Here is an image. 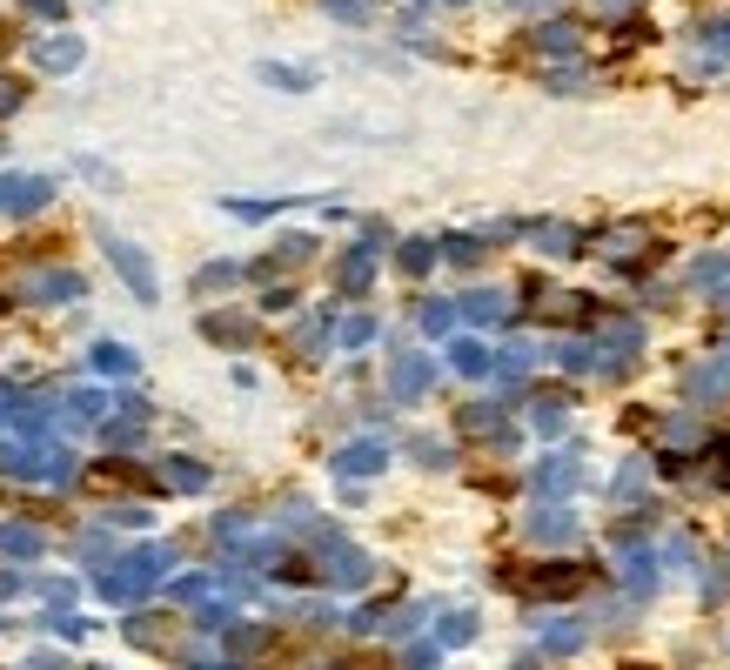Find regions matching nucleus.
I'll return each mask as SVG.
<instances>
[{"instance_id":"4468645a","label":"nucleus","mask_w":730,"mask_h":670,"mask_svg":"<svg viewBox=\"0 0 730 670\" xmlns=\"http://www.w3.org/2000/svg\"><path fill=\"white\" fill-rule=\"evenodd\" d=\"M530 423H536V436H563V429H570V402H563V396H536L530 402Z\"/></svg>"},{"instance_id":"f8f14e48","label":"nucleus","mask_w":730,"mask_h":670,"mask_svg":"<svg viewBox=\"0 0 730 670\" xmlns=\"http://www.w3.org/2000/svg\"><path fill=\"white\" fill-rule=\"evenodd\" d=\"M623 583H630V590H657V557H650V550H637V543H630V536H623Z\"/></svg>"},{"instance_id":"4be33fe9","label":"nucleus","mask_w":730,"mask_h":670,"mask_svg":"<svg viewBox=\"0 0 730 670\" xmlns=\"http://www.w3.org/2000/svg\"><path fill=\"white\" fill-rule=\"evenodd\" d=\"M536 47H543V54H556V61H570V54H576V27H563V21H556V27H536Z\"/></svg>"},{"instance_id":"412c9836","label":"nucleus","mask_w":730,"mask_h":670,"mask_svg":"<svg viewBox=\"0 0 730 670\" xmlns=\"http://www.w3.org/2000/svg\"><path fill=\"white\" fill-rule=\"evenodd\" d=\"M449 369H456V376H483L489 349H483V342H449Z\"/></svg>"},{"instance_id":"f3484780","label":"nucleus","mask_w":730,"mask_h":670,"mask_svg":"<svg viewBox=\"0 0 730 670\" xmlns=\"http://www.w3.org/2000/svg\"><path fill=\"white\" fill-rule=\"evenodd\" d=\"M369 275H376V255H369V248H349V262L335 268V282H342V289H369Z\"/></svg>"},{"instance_id":"7c9ffc66","label":"nucleus","mask_w":730,"mask_h":670,"mask_svg":"<svg viewBox=\"0 0 730 670\" xmlns=\"http://www.w3.org/2000/svg\"><path fill=\"white\" fill-rule=\"evenodd\" d=\"M536 242H543V248H556V255H570V248H576V235H570V228H536Z\"/></svg>"},{"instance_id":"b1692460","label":"nucleus","mask_w":730,"mask_h":670,"mask_svg":"<svg viewBox=\"0 0 730 670\" xmlns=\"http://www.w3.org/2000/svg\"><path fill=\"white\" fill-rule=\"evenodd\" d=\"M34 54H41V67H74V61H81V41H67V34H54V41H41Z\"/></svg>"},{"instance_id":"e433bc0d","label":"nucleus","mask_w":730,"mask_h":670,"mask_svg":"<svg viewBox=\"0 0 730 670\" xmlns=\"http://www.w3.org/2000/svg\"><path fill=\"white\" fill-rule=\"evenodd\" d=\"M7 597H21V577H0V603Z\"/></svg>"},{"instance_id":"0eeeda50","label":"nucleus","mask_w":730,"mask_h":670,"mask_svg":"<svg viewBox=\"0 0 730 670\" xmlns=\"http://www.w3.org/2000/svg\"><path fill=\"white\" fill-rule=\"evenodd\" d=\"M382 463H389V443H382V436H369V443H349V449H335V476H376Z\"/></svg>"},{"instance_id":"20e7f679","label":"nucleus","mask_w":730,"mask_h":670,"mask_svg":"<svg viewBox=\"0 0 730 670\" xmlns=\"http://www.w3.org/2000/svg\"><path fill=\"white\" fill-rule=\"evenodd\" d=\"M47 195H54V181H41V175H7V181H0V215H34Z\"/></svg>"},{"instance_id":"6e6552de","label":"nucleus","mask_w":730,"mask_h":670,"mask_svg":"<svg viewBox=\"0 0 730 670\" xmlns=\"http://www.w3.org/2000/svg\"><path fill=\"white\" fill-rule=\"evenodd\" d=\"M523 536H530V543H543V550H556V543H576V516H570V510H536L530 523H523Z\"/></svg>"},{"instance_id":"5701e85b","label":"nucleus","mask_w":730,"mask_h":670,"mask_svg":"<svg viewBox=\"0 0 730 670\" xmlns=\"http://www.w3.org/2000/svg\"><path fill=\"white\" fill-rule=\"evenodd\" d=\"M94 369H101V376H134V349H121V342H101V349H94Z\"/></svg>"},{"instance_id":"7ed1b4c3","label":"nucleus","mask_w":730,"mask_h":670,"mask_svg":"<svg viewBox=\"0 0 730 670\" xmlns=\"http://www.w3.org/2000/svg\"><path fill=\"white\" fill-rule=\"evenodd\" d=\"M315 570H322V583H342V590H362V583H376V563L362 557L355 543H342V536H315Z\"/></svg>"},{"instance_id":"a19ab883","label":"nucleus","mask_w":730,"mask_h":670,"mask_svg":"<svg viewBox=\"0 0 730 670\" xmlns=\"http://www.w3.org/2000/svg\"><path fill=\"white\" fill-rule=\"evenodd\" d=\"M215 670H235V664H215Z\"/></svg>"},{"instance_id":"9d476101","label":"nucleus","mask_w":730,"mask_h":670,"mask_svg":"<svg viewBox=\"0 0 730 670\" xmlns=\"http://www.w3.org/2000/svg\"><path fill=\"white\" fill-rule=\"evenodd\" d=\"M108 255H114V268L128 275V289L141 295V302H155V275H148V262H141V248H128V242H114V235H108Z\"/></svg>"},{"instance_id":"58836bf2","label":"nucleus","mask_w":730,"mask_h":670,"mask_svg":"<svg viewBox=\"0 0 730 670\" xmlns=\"http://www.w3.org/2000/svg\"><path fill=\"white\" fill-rule=\"evenodd\" d=\"M27 7H34V14H61V0H27Z\"/></svg>"},{"instance_id":"cd10ccee","label":"nucleus","mask_w":730,"mask_h":670,"mask_svg":"<svg viewBox=\"0 0 730 670\" xmlns=\"http://www.w3.org/2000/svg\"><path fill=\"white\" fill-rule=\"evenodd\" d=\"M449 322H456V302H422V329L429 335H449Z\"/></svg>"},{"instance_id":"393cba45","label":"nucleus","mask_w":730,"mask_h":670,"mask_svg":"<svg viewBox=\"0 0 730 670\" xmlns=\"http://www.w3.org/2000/svg\"><path fill=\"white\" fill-rule=\"evenodd\" d=\"M67 409H74V423H101V416H108V396L81 389V396H67Z\"/></svg>"},{"instance_id":"4c0bfd02","label":"nucleus","mask_w":730,"mask_h":670,"mask_svg":"<svg viewBox=\"0 0 730 670\" xmlns=\"http://www.w3.org/2000/svg\"><path fill=\"white\" fill-rule=\"evenodd\" d=\"M21 670H61V664H54V657H27Z\"/></svg>"},{"instance_id":"ea45409f","label":"nucleus","mask_w":730,"mask_h":670,"mask_svg":"<svg viewBox=\"0 0 730 670\" xmlns=\"http://www.w3.org/2000/svg\"><path fill=\"white\" fill-rule=\"evenodd\" d=\"M335 670H362V664H335Z\"/></svg>"},{"instance_id":"ddd939ff","label":"nucleus","mask_w":730,"mask_h":670,"mask_svg":"<svg viewBox=\"0 0 730 670\" xmlns=\"http://www.w3.org/2000/svg\"><path fill=\"white\" fill-rule=\"evenodd\" d=\"M47 550V536L41 530H27V523H0V557H41Z\"/></svg>"},{"instance_id":"2f4dec72","label":"nucleus","mask_w":730,"mask_h":670,"mask_svg":"<svg viewBox=\"0 0 730 670\" xmlns=\"http://www.w3.org/2000/svg\"><path fill=\"white\" fill-rule=\"evenodd\" d=\"M101 523H121V530H141V523H148V510H134V503H128V510H108Z\"/></svg>"},{"instance_id":"6ab92c4d","label":"nucleus","mask_w":730,"mask_h":670,"mask_svg":"<svg viewBox=\"0 0 730 670\" xmlns=\"http://www.w3.org/2000/svg\"><path fill=\"white\" fill-rule=\"evenodd\" d=\"M201 329L215 335V342H235V349H242V342H255V322H248V315H208Z\"/></svg>"},{"instance_id":"f03ea898","label":"nucleus","mask_w":730,"mask_h":670,"mask_svg":"<svg viewBox=\"0 0 730 670\" xmlns=\"http://www.w3.org/2000/svg\"><path fill=\"white\" fill-rule=\"evenodd\" d=\"M168 570H175V550H168V543H141V550H128V557H114L108 570H101V597L108 603H141Z\"/></svg>"},{"instance_id":"72a5a7b5","label":"nucleus","mask_w":730,"mask_h":670,"mask_svg":"<svg viewBox=\"0 0 730 670\" xmlns=\"http://www.w3.org/2000/svg\"><path fill=\"white\" fill-rule=\"evenodd\" d=\"M54 630H61L67 644H74V637H88V630H94V624H88V617H61V624H54Z\"/></svg>"},{"instance_id":"c756f323","label":"nucleus","mask_w":730,"mask_h":670,"mask_svg":"<svg viewBox=\"0 0 730 670\" xmlns=\"http://www.w3.org/2000/svg\"><path fill=\"white\" fill-rule=\"evenodd\" d=\"M429 262H436V248H429V242H409V248H402V268H409V275H422Z\"/></svg>"},{"instance_id":"f704fd0d","label":"nucleus","mask_w":730,"mask_h":670,"mask_svg":"<svg viewBox=\"0 0 730 670\" xmlns=\"http://www.w3.org/2000/svg\"><path fill=\"white\" fill-rule=\"evenodd\" d=\"M7 416H21V396H14V389L0 382V423H7Z\"/></svg>"},{"instance_id":"1a4fd4ad","label":"nucleus","mask_w":730,"mask_h":670,"mask_svg":"<svg viewBox=\"0 0 730 670\" xmlns=\"http://www.w3.org/2000/svg\"><path fill=\"white\" fill-rule=\"evenodd\" d=\"M429 376H436V362H422V356H402L396 369H389V396H396V402H416L422 389H429Z\"/></svg>"},{"instance_id":"a878e982","label":"nucleus","mask_w":730,"mask_h":670,"mask_svg":"<svg viewBox=\"0 0 730 670\" xmlns=\"http://www.w3.org/2000/svg\"><path fill=\"white\" fill-rule=\"evenodd\" d=\"M704 443V429L690 423V416H677V423H664V449H697Z\"/></svg>"},{"instance_id":"79ce46f5","label":"nucleus","mask_w":730,"mask_h":670,"mask_svg":"<svg viewBox=\"0 0 730 670\" xmlns=\"http://www.w3.org/2000/svg\"><path fill=\"white\" fill-rule=\"evenodd\" d=\"M523 7H536V0H523Z\"/></svg>"},{"instance_id":"473e14b6","label":"nucleus","mask_w":730,"mask_h":670,"mask_svg":"<svg viewBox=\"0 0 730 670\" xmlns=\"http://www.w3.org/2000/svg\"><path fill=\"white\" fill-rule=\"evenodd\" d=\"M704 41L717 47V54H730V14H724V21H710V27H704Z\"/></svg>"},{"instance_id":"423d86ee","label":"nucleus","mask_w":730,"mask_h":670,"mask_svg":"<svg viewBox=\"0 0 730 670\" xmlns=\"http://www.w3.org/2000/svg\"><path fill=\"white\" fill-rule=\"evenodd\" d=\"M583 577H590V570H576V563H543L536 577H516V583L536 590V597H570V590H583Z\"/></svg>"},{"instance_id":"f257e3e1","label":"nucleus","mask_w":730,"mask_h":670,"mask_svg":"<svg viewBox=\"0 0 730 670\" xmlns=\"http://www.w3.org/2000/svg\"><path fill=\"white\" fill-rule=\"evenodd\" d=\"M74 469L81 463L61 443H47V436H7L0 443V476H14V483H54V490H67Z\"/></svg>"},{"instance_id":"2eb2a0df","label":"nucleus","mask_w":730,"mask_h":670,"mask_svg":"<svg viewBox=\"0 0 730 670\" xmlns=\"http://www.w3.org/2000/svg\"><path fill=\"white\" fill-rule=\"evenodd\" d=\"M161 483H175V490H208V469L195 463V456H168V463H161Z\"/></svg>"},{"instance_id":"a211bd4d","label":"nucleus","mask_w":730,"mask_h":670,"mask_svg":"<svg viewBox=\"0 0 730 670\" xmlns=\"http://www.w3.org/2000/svg\"><path fill=\"white\" fill-rule=\"evenodd\" d=\"M27 295H34V302H61V295H81V282H74V275H61V268H47V275H34V282H27Z\"/></svg>"},{"instance_id":"c85d7f7f","label":"nucleus","mask_w":730,"mask_h":670,"mask_svg":"<svg viewBox=\"0 0 730 670\" xmlns=\"http://www.w3.org/2000/svg\"><path fill=\"white\" fill-rule=\"evenodd\" d=\"M342 342H349V349H362V342H369V335H376V322H369V315H349V322H342Z\"/></svg>"},{"instance_id":"39448f33","label":"nucleus","mask_w":730,"mask_h":670,"mask_svg":"<svg viewBox=\"0 0 730 670\" xmlns=\"http://www.w3.org/2000/svg\"><path fill=\"white\" fill-rule=\"evenodd\" d=\"M643 248H650V228H643V222H623V228H603V235H597L603 262H637Z\"/></svg>"},{"instance_id":"9b49d317","label":"nucleus","mask_w":730,"mask_h":670,"mask_svg":"<svg viewBox=\"0 0 730 670\" xmlns=\"http://www.w3.org/2000/svg\"><path fill=\"white\" fill-rule=\"evenodd\" d=\"M576 490V463L570 456H543L536 463V496H570Z\"/></svg>"},{"instance_id":"dca6fc26","label":"nucleus","mask_w":730,"mask_h":670,"mask_svg":"<svg viewBox=\"0 0 730 670\" xmlns=\"http://www.w3.org/2000/svg\"><path fill=\"white\" fill-rule=\"evenodd\" d=\"M456 309H463L469 322H503V315H509V302H503V295H496V289H476V295H463Z\"/></svg>"},{"instance_id":"c9c22d12","label":"nucleus","mask_w":730,"mask_h":670,"mask_svg":"<svg viewBox=\"0 0 730 670\" xmlns=\"http://www.w3.org/2000/svg\"><path fill=\"white\" fill-rule=\"evenodd\" d=\"M21 108V88H14V81H0V114H14Z\"/></svg>"},{"instance_id":"bb28decb","label":"nucleus","mask_w":730,"mask_h":670,"mask_svg":"<svg viewBox=\"0 0 730 670\" xmlns=\"http://www.w3.org/2000/svg\"><path fill=\"white\" fill-rule=\"evenodd\" d=\"M436 637H443V644H469V637H476V617H469V610H449Z\"/></svg>"},{"instance_id":"aec40b11","label":"nucleus","mask_w":730,"mask_h":670,"mask_svg":"<svg viewBox=\"0 0 730 670\" xmlns=\"http://www.w3.org/2000/svg\"><path fill=\"white\" fill-rule=\"evenodd\" d=\"M543 650H550V657L583 650V624H563V617H556V624H543Z\"/></svg>"}]
</instances>
